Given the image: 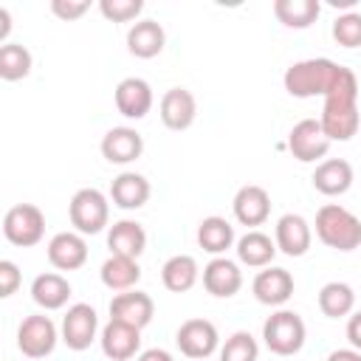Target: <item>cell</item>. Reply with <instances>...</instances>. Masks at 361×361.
<instances>
[{
  "mask_svg": "<svg viewBox=\"0 0 361 361\" xmlns=\"http://www.w3.org/2000/svg\"><path fill=\"white\" fill-rule=\"evenodd\" d=\"M316 237L327 248L355 251L361 245V220L338 203H324L316 212Z\"/></svg>",
  "mask_w": 361,
  "mask_h": 361,
  "instance_id": "cell-3",
  "label": "cell"
},
{
  "mask_svg": "<svg viewBox=\"0 0 361 361\" xmlns=\"http://www.w3.org/2000/svg\"><path fill=\"white\" fill-rule=\"evenodd\" d=\"M99 333V316L87 302H76L68 307V313L62 316V341L68 344V350H87L93 344Z\"/></svg>",
  "mask_w": 361,
  "mask_h": 361,
  "instance_id": "cell-9",
  "label": "cell"
},
{
  "mask_svg": "<svg viewBox=\"0 0 361 361\" xmlns=\"http://www.w3.org/2000/svg\"><path fill=\"white\" fill-rule=\"evenodd\" d=\"M8 31H11V14H8L6 6H0V42H3V45H6V39H8Z\"/></svg>",
  "mask_w": 361,
  "mask_h": 361,
  "instance_id": "cell-41",
  "label": "cell"
},
{
  "mask_svg": "<svg viewBox=\"0 0 361 361\" xmlns=\"http://www.w3.org/2000/svg\"><path fill=\"white\" fill-rule=\"evenodd\" d=\"M90 8V0H51V11L59 20H79Z\"/></svg>",
  "mask_w": 361,
  "mask_h": 361,
  "instance_id": "cell-37",
  "label": "cell"
},
{
  "mask_svg": "<svg viewBox=\"0 0 361 361\" xmlns=\"http://www.w3.org/2000/svg\"><path fill=\"white\" fill-rule=\"evenodd\" d=\"M203 288L217 296V299H228L243 288V271L234 259L226 257H214L206 268H203Z\"/></svg>",
  "mask_w": 361,
  "mask_h": 361,
  "instance_id": "cell-20",
  "label": "cell"
},
{
  "mask_svg": "<svg viewBox=\"0 0 361 361\" xmlns=\"http://www.w3.org/2000/svg\"><path fill=\"white\" fill-rule=\"evenodd\" d=\"M31 299L42 307V310H59L68 305L71 299V282L56 274V271H48V274H39L34 276L31 282Z\"/></svg>",
  "mask_w": 361,
  "mask_h": 361,
  "instance_id": "cell-25",
  "label": "cell"
},
{
  "mask_svg": "<svg viewBox=\"0 0 361 361\" xmlns=\"http://www.w3.org/2000/svg\"><path fill=\"white\" fill-rule=\"evenodd\" d=\"M333 39L344 48L361 45V11H344L333 20Z\"/></svg>",
  "mask_w": 361,
  "mask_h": 361,
  "instance_id": "cell-34",
  "label": "cell"
},
{
  "mask_svg": "<svg viewBox=\"0 0 361 361\" xmlns=\"http://www.w3.org/2000/svg\"><path fill=\"white\" fill-rule=\"evenodd\" d=\"M99 11L113 23H130L144 11V3L141 0H102Z\"/></svg>",
  "mask_w": 361,
  "mask_h": 361,
  "instance_id": "cell-35",
  "label": "cell"
},
{
  "mask_svg": "<svg viewBox=\"0 0 361 361\" xmlns=\"http://www.w3.org/2000/svg\"><path fill=\"white\" fill-rule=\"evenodd\" d=\"M197 276H200V268H197V259H195L192 254H175V257H169V259L164 262V268H161V282H164V288L172 290V293H186V290H192L195 282H197Z\"/></svg>",
  "mask_w": 361,
  "mask_h": 361,
  "instance_id": "cell-26",
  "label": "cell"
},
{
  "mask_svg": "<svg viewBox=\"0 0 361 361\" xmlns=\"http://www.w3.org/2000/svg\"><path fill=\"white\" fill-rule=\"evenodd\" d=\"M324 361H361V353L355 347H341V350H333Z\"/></svg>",
  "mask_w": 361,
  "mask_h": 361,
  "instance_id": "cell-40",
  "label": "cell"
},
{
  "mask_svg": "<svg viewBox=\"0 0 361 361\" xmlns=\"http://www.w3.org/2000/svg\"><path fill=\"white\" fill-rule=\"evenodd\" d=\"M20 268L11 262V259H0V296L3 299H8V296H14L17 293V288H20Z\"/></svg>",
  "mask_w": 361,
  "mask_h": 361,
  "instance_id": "cell-36",
  "label": "cell"
},
{
  "mask_svg": "<svg viewBox=\"0 0 361 361\" xmlns=\"http://www.w3.org/2000/svg\"><path fill=\"white\" fill-rule=\"evenodd\" d=\"M31 73V51L20 42H6L0 45V79L3 82H17Z\"/></svg>",
  "mask_w": 361,
  "mask_h": 361,
  "instance_id": "cell-32",
  "label": "cell"
},
{
  "mask_svg": "<svg viewBox=\"0 0 361 361\" xmlns=\"http://www.w3.org/2000/svg\"><path fill=\"white\" fill-rule=\"evenodd\" d=\"M144 152V138L133 127H113L102 135V155L110 164H133Z\"/></svg>",
  "mask_w": 361,
  "mask_h": 361,
  "instance_id": "cell-18",
  "label": "cell"
},
{
  "mask_svg": "<svg viewBox=\"0 0 361 361\" xmlns=\"http://www.w3.org/2000/svg\"><path fill=\"white\" fill-rule=\"evenodd\" d=\"M305 322L299 313L293 310H276L265 319L262 324V338H265V347L276 355H293L305 347Z\"/></svg>",
  "mask_w": 361,
  "mask_h": 361,
  "instance_id": "cell-4",
  "label": "cell"
},
{
  "mask_svg": "<svg viewBox=\"0 0 361 361\" xmlns=\"http://www.w3.org/2000/svg\"><path fill=\"white\" fill-rule=\"evenodd\" d=\"M175 344L186 358L200 361V358H209L217 350L220 336H217V327L209 319H186L175 333Z\"/></svg>",
  "mask_w": 361,
  "mask_h": 361,
  "instance_id": "cell-10",
  "label": "cell"
},
{
  "mask_svg": "<svg viewBox=\"0 0 361 361\" xmlns=\"http://www.w3.org/2000/svg\"><path fill=\"white\" fill-rule=\"evenodd\" d=\"M166 45V31L155 20H138L127 31V51L138 59H152L164 51Z\"/></svg>",
  "mask_w": 361,
  "mask_h": 361,
  "instance_id": "cell-22",
  "label": "cell"
},
{
  "mask_svg": "<svg viewBox=\"0 0 361 361\" xmlns=\"http://www.w3.org/2000/svg\"><path fill=\"white\" fill-rule=\"evenodd\" d=\"M152 316H155V302L144 290H124L110 302V319L124 322L130 327L144 330L152 322Z\"/></svg>",
  "mask_w": 361,
  "mask_h": 361,
  "instance_id": "cell-11",
  "label": "cell"
},
{
  "mask_svg": "<svg viewBox=\"0 0 361 361\" xmlns=\"http://www.w3.org/2000/svg\"><path fill=\"white\" fill-rule=\"evenodd\" d=\"M56 324L45 313H31L17 327V347L28 358H45L56 347Z\"/></svg>",
  "mask_w": 361,
  "mask_h": 361,
  "instance_id": "cell-7",
  "label": "cell"
},
{
  "mask_svg": "<svg viewBox=\"0 0 361 361\" xmlns=\"http://www.w3.org/2000/svg\"><path fill=\"white\" fill-rule=\"evenodd\" d=\"M3 234L11 245L31 248L45 234V214L34 203H17L3 217Z\"/></svg>",
  "mask_w": 361,
  "mask_h": 361,
  "instance_id": "cell-6",
  "label": "cell"
},
{
  "mask_svg": "<svg viewBox=\"0 0 361 361\" xmlns=\"http://www.w3.org/2000/svg\"><path fill=\"white\" fill-rule=\"evenodd\" d=\"M257 355H259V347L248 330L231 333L220 347V361H257Z\"/></svg>",
  "mask_w": 361,
  "mask_h": 361,
  "instance_id": "cell-33",
  "label": "cell"
},
{
  "mask_svg": "<svg viewBox=\"0 0 361 361\" xmlns=\"http://www.w3.org/2000/svg\"><path fill=\"white\" fill-rule=\"evenodd\" d=\"M330 6H336V8H338V6H341V8H353L355 0H330Z\"/></svg>",
  "mask_w": 361,
  "mask_h": 361,
  "instance_id": "cell-42",
  "label": "cell"
},
{
  "mask_svg": "<svg viewBox=\"0 0 361 361\" xmlns=\"http://www.w3.org/2000/svg\"><path fill=\"white\" fill-rule=\"evenodd\" d=\"M161 121L164 127L180 133L186 127H192L195 116H197V102L192 96V90L186 87H169L164 96H161Z\"/></svg>",
  "mask_w": 361,
  "mask_h": 361,
  "instance_id": "cell-16",
  "label": "cell"
},
{
  "mask_svg": "<svg viewBox=\"0 0 361 361\" xmlns=\"http://www.w3.org/2000/svg\"><path fill=\"white\" fill-rule=\"evenodd\" d=\"M149 180L138 172H121L118 178H113L110 183V200L124 209V212H133V209H141L147 200H149Z\"/></svg>",
  "mask_w": 361,
  "mask_h": 361,
  "instance_id": "cell-23",
  "label": "cell"
},
{
  "mask_svg": "<svg viewBox=\"0 0 361 361\" xmlns=\"http://www.w3.org/2000/svg\"><path fill=\"white\" fill-rule=\"evenodd\" d=\"M330 144H333V141L324 135L319 118H302V121H296V124L290 127V133H288V149H290V155H293L296 161H302V164H316V161L322 164V158L327 155Z\"/></svg>",
  "mask_w": 361,
  "mask_h": 361,
  "instance_id": "cell-8",
  "label": "cell"
},
{
  "mask_svg": "<svg viewBox=\"0 0 361 361\" xmlns=\"http://www.w3.org/2000/svg\"><path fill=\"white\" fill-rule=\"evenodd\" d=\"M152 87L141 76H127L116 85V107L124 118H144L152 110Z\"/></svg>",
  "mask_w": 361,
  "mask_h": 361,
  "instance_id": "cell-13",
  "label": "cell"
},
{
  "mask_svg": "<svg viewBox=\"0 0 361 361\" xmlns=\"http://www.w3.org/2000/svg\"><path fill=\"white\" fill-rule=\"evenodd\" d=\"M68 217H71V226L79 234H99L110 220V203H107L104 192L87 186V189H79L71 197Z\"/></svg>",
  "mask_w": 361,
  "mask_h": 361,
  "instance_id": "cell-5",
  "label": "cell"
},
{
  "mask_svg": "<svg viewBox=\"0 0 361 361\" xmlns=\"http://www.w3.org/2000/svg\"><path fill=\"white\" fill-rule=\"evenodd\" d=\"M319 124L330 141H350L358 127H361V113H358V85L336 90L324 99Z\"/></svg>",
  "mask_w": 361,
  "mask_h": 361,
  "instance_id": "cell-2",
  "label": "cell"
},
{
  "mask_svg": "<svg viewBox=\"0 0 361 361\" xmlns=\"http://www.w3.org/2000/svg\"><path fill=\"white\" fill-rule=\"evenodd\" d=\"M285 90L293 96V99H310V96H330L336 90H344V87H353L358 85L355 73L333 59H324V56H316V59H302V62H293L285 76Z\"/></svg>",
  "mask_w": 361,
  "mask_h": 361,
  "instance_id": "cell-1",
  "label": "cell"
},
{
  "mask_svg": "<svg viewBox=\"0 0 361 361\" xmlns=\"http://www.w3.org/2000/svg\"><path fill=\"white\" fill-rule=\"evenodd\" d=\"M107 248L110 254H118V257H133L138 259L147 248V231L141 223L135 220H118L110 226L107 231Z\"/></svg>",
  "mask_w": 361,
  "mask_h": 361,
  "instance_id": "cell-24",
  "label": "cell"
},
{
  "mask_svg": "<svg viewBox=\"0 0 361 361\" xmlns=\"http://www.w3.org/2000/svg\"><path fill=\"white\" fill-rule=\"evenodd\" d=\"M347 338H350V344L361 353V310H355V313L350 316V322H347Z\"/></svg>",
  "mask_w": 361,
  "mask_h": 361,
  "instance_id": "cell-38",
  "label": "cell"
},
{
  "mask_svg": "<svg viewBox=\"0 0 361 361\" xmlns=\"http://www.w3.org/2000/svg\"><path fill=\"white\" fill-rule=\"evenodd\" d=\"M231 243H234V226L226 217L212 214V217L200 220V226H197V245L203 251L220 257V254H226L231 248Z\"/></svg>",
  "mask_w": 361,
  "mask_h": 361,
  "instance_id": "cell-29",
  "label": "cell"
},
{
  "mask_svg": "<svg viewBox=\"0 0 361 361\" xmlns=\"http://www.w3.org/2000/svg\"><path fill=\"white\" fill-rule=\"evenodd\" d=\"M48 262L59 271H76L87 262V243L79 231H59L48 243Z\"/></svg>",
  "mask_w": 361,
  "mask_h": 361,
  "instance_id": "cell-17",
  "label": "cell"
},
{
  "mask_svg": "<svg viewBox=\"0 0 361 361\" xmlns=\"http://www.w3.org/2000/svg\"><path fill=\"white\" fill-rule=\"evenodd\" d=\"M274 243L282 254L288 257H302L307 254L310 243H313V231H310V223L302 217V214H282L276 220V228H274Z\"/></svg>",
  "mask_w": 361,
  "mask_h": 361,
  "instance_id": "cell-12",
  "label": "cell"
},
{
  "mask_svg": "<svg viewBox=\"0 0 361 361\" xmlns=\"http://www.w3.org/2000/svg\"><path fill=\"white\" fill-rule=\"evenodd\" d=\"M231 209L243 226H262L271 214V195L257 183L240 186L234 200H231Z\"/></svg>",
  "mask_w": 361,
  "mask_h": 361,
  "instance_id": "cell-19",
  "label": "cell"
},
{
  "mask_svg": "<svg viewBox=\"0 0 361 361\" xmlns=\"http://www.w3.org/2000/svg\"><path fill=\"white\" fill-rule=\"evenodd\" d=\"M251 290H254L257 302L271 305V307H279V305H285V302L293 296V276H290L288 268L268 265L265 271H259V274L254 276Z\"/></svg>",
  "mask_w": 361,
  "mask_h": 361,
  "instance_id": "cell-14",
  "label": "cell"
},
{
  "mask_svg": "<svg viewBox=\"0 0 361 361\" xmlns=\"http://www.w3.org/2000/svg\"><path fill=\"white\" fill-rule=\"evenodd\" d=\"M274 14L288 28H310L322 14V3L319 0H274Z\"/></svg>",
  "mask_w": 361,
  "mask_h": 361,
  "instance_id": "cell-30",
  "label": "cell"
},
{
  "mask_svg": "<svg viewBox=\"0 0 361 361\" xmlns=\"http://www.w3.org/2000/svg\"><path fill=\"white\" fill-rule=\"evenodd\" d=\"M310 180H313L316 192H322L327 197H336V195H344L353 186V166L344 158H324L322 164H316Z\"/></svg>",
  "mask_w": 361,
  "mask_h": 361,
  "instance_id": "cell-21",
  "label": "cell"
},
{
  "mask_svg": "<svg viewBox=\"0 0 361 361\" xmlns=\"http://www.w3.org/2000/svg\"><path fill=\"white\" fill-rule=\"evenodd\" d=\"M355 307V290L347 282H327L319 290V310L327 319H341L350 316Z\"/></svg>",
  "mask_w": 361,
  "mask_h": 361,
  "instance_id": "cell-31",
  "label": "cell"
},
{
  "mask_svg": "<svg viewBox=\"0 0 361 361\" xmlns=\"http://www.w3.org/2000/svg\"><path fill=\"white\" fill-rule=\"evenodd\" d=\"M99 341H102V353L110 361H130L138 353V347H141V330L138 327H130L124 322L110 319L102 327Z\"/></svg>",
  "mask_w": 361,
  "mask_h": 361,
  "instance_id": "cell-15",
  "label": "cell"
},
{
  "mask_svg": "<svg viewBox=\"0 0 361 361\" xmlns=\"http://www.w3.org/2000/svg\"><path fill=\"white\" fill-rule=\"evenodd\" d=\"M276 243L268 237V234H262V231H245L240 240H237V259L243 262V265H248V268H268L271 265V259L276 257Z\"/></svg>",
  "mask_w": 361,
  "mask_h": 361,
  "instance_id": "cell-27",
  "label": "cell"
},
{
  "mask_svg": "<svg viewBox=\"0 0 361 361\" xmlns=\"http://www.w3.org/2000/svg\"><path fill=\"white\" fill-rule=\"evenodd\" d=\"M135 361H175V358H172V353H166V350H161V347H149V350L138 353Z\"/></svg>",
  "mask_w": 361,
  "mask_h": 361,
  "instance_id": "cell-39",
  "label": "cell"
},
{
  "mask_svg": "<svg viewBox=\"0 0 361 361\" xmlns=\"http://www.w3.org/2000/svg\"><path fill=\"white\" fill-rule=\"evenodd\" d=\"M102 276V285L110 288V290H133V285H138L141 279V268H138V259L133 257H118V254H110L99 271Z\"/></svg>",
  "mask_w": 361,
  "mask_h": 361,
  "instance_id": "cell-28",
  "label": "cell"
}]
</instances>
